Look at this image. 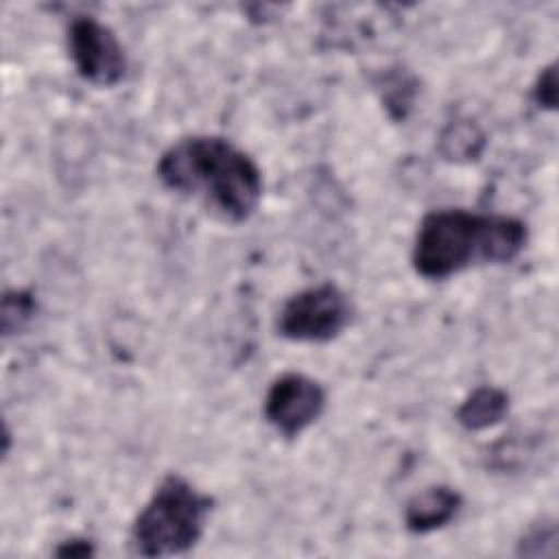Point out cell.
I'll return each instance as SVG.
<instances>
[{"mask_svg": "<svg viewBox=\"0 0 559 559\" xmlns=\"http://www.w3.org/2000/svg\"><path fill=\"white\" fill-rule=\"evenodd\" d=\"M520 557H552L557 552V524L555 520H539L526 528L518 542Z\"/></svg>", "mask_w": 559, "mask_h": 559, "instance_id": "cell-10", "label": "cell"}, {"mask_svg": "<svg viewBox=\"0 0 559 559\" xmlns=\"http://www.w3.org/2000/svg\"><path fill=\"white\" fill-rule=\"evenodd\" d=\"M68 50L81 79L111 87L127 72V55L116 33L90 15H79L68 26Z\"/></svg>", "mask_w": 559, "mask_h": 559, "instance_id": "cell-5", "label": "cell"}, {"mask_svg": "<svg viewBox=\"0 0 559 559\" xmlns=\"http://www.w3.org/2000/svg\"><path fill=\"white\" fill-rule=\"evenodd\" d=\"M212 498L179 474H168L135 515L129 548L140 557L183 555L201 539Z\"/></svg>", "mask_w": 559, "mask_h": 559, "instance_id": "cell-3", "label": "cell"}, {"mask_svg": "<svg viewBox=\"0 0 559 559\" xmlns=\"http://www.w3.org/2000/svg\"><path fill=\"white\" fill-rule=\"evenodd\" d=\"M524 245L526 225L515 216L435 210L419 223L411 262L421 277L445 280L474 264L511 262Z\"/></svg>", "mask_w": 559, "mask_h": 559, "instance_id": "cell-2", "label": "cell"}, {"mask_svg": "<svg viewBox=\"0 0 559 559\" xmlns=\"http://www.w3.org/2000/svg\"><path fill=\"white\" fill-rule=\"evenodd\" d=\"M157 177L168 190L203 203L229 223L247 221L262 199L258 164L221 135L173 142L157 162Z\"/></svg>", "mask_w": 559, "mask_h": 559, "instance_id": "cell-1", "label": "cell"}, {"mask_svg": "<svg viewBox=\"0 0 559 559\" xmlns=\"http://www.w3.org/2000/svg\"><path fill=\"white\" fill-rule=\"evenodd\" d=\"M96 552L92 539L85 537H70L66 542H61L55 550L57 557H92Z\"/></svg>", "mask_w": 559, "mask_h": 559, "instance_id": "cell-13", "label": "cell"}, {"mask_svg": "<svg viewBox=\"0 0 559 559\" xmlns=\"http://www.w3.org/2000/svg\"><path fill=\"white\" fill-rule=\"evenodd\" d=\"M37 304L28 290H9L2 297V334L9 336L17 330H22L35 314Z\"/></svg>", "mask_w": 559, "mask_h": 559, "instance_id": "cell-11", "label": "cell"}, {"mask_svg": "<svg viewBox=\"0 0 559 559\" xmlns=\"http://www.w3.org/2000/svg\"><path fill=\"white\" fill-rule=\"evenodd\" d=\"M325 408V389L306 373H282L264 397V417L282 437H297L312 426Z\"/></svg>", "mask_w": 559, "mask_h": 559, "instance_id": "cell-6", "label": "cell"}, {"mask_svg": "<svg viewBox=\"0 0 559 559\" xmlns=\"http://www.w3.org/2000/svg\"><path fill=\"white\" fill-rule=\"evenodd\" d=\"M441 144H443V155L450 159H474L478 157L485 144V138L472 122L465 120V122L452 124L443 133Z\"/></svg>", "mask_w": 559, "mask_h": 559, "instance_id": "cell-9", "label": "cell"}, {"mask_svg": "<svg viewBox=\"0 0 559 559\" xmlns=\"http://www.w3.org/2000/svg\"><path fill=\"white\" fill-rule=\"evenodd\" d=\"M533 100L542 109H548V111L557 109V68H555V63L546 66L537 74L535 85H533Z\"/></svg>", "mask_w": 559, "mask_h": 559, "instance_id": "cell-12", "label": "cell"}, {"mask_svg": "<svg viewBox=\"0 0 559 559\" xmlns=\"http://www.w3.org/2000/svg\"><path fill=\"white\" fill-rule=\"evenodd\" d=\"M349 319L347 295L334 284H319L286 299L277 314V332L288 341L328 343L349 325Z\"/></svg>", "mask_w": 559, "mask_h": 559, "instance_id": "cell-4", "label": "cell"}, {"mask_svg": "<svg viewBox=\"0 0 559 559\" xmlns=\"http://www.w3.org/2000/svg\"><path fill=\"white\" fill-rule=\"evenodd\" d=\"M509 413V395L498 386L474 389L459 406L456 421L467 430H485L500 424Z\"/></svg>", "mask_w": 559, "mask_h": 559, "instance_id": "cell-8", "label": "cell"}, {"mask_svg": "<svg viewBox=\"0 0 559 559\" xmlns=\"http://www.w3.org/2000/svg\"><path fill=\"white\" fill-rule=\"evenodd\" d=\"M463 498L448 485H435L415 493L404 509V524L411 533H432L450 524L461 511Z\"/></svg>", "mask_w": 559, "mask_h": 559, "instance_id": "cell-7", "label": "cell"}]
</instances>
